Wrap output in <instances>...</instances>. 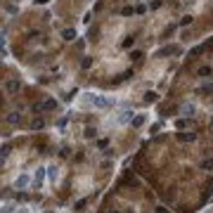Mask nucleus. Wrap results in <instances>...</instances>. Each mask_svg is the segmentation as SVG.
Returning a JSON list of instances; mask_svg holds the SVG:
<instances>
[{"label": "nucleus", "instance_id": "f257e3e1", "mask_svg": "<svg viewBox=\"0 0 213 213\" xmlns=\"http://www.w3.org/2000/svg\"><path fill=\"white\" fill-rule=\"evenodd\" d=\"M88 102H90L92 106H97V109H106V106H112V100H106V97H102V95H90V97H88Z\"/></svg>", "mask_w": 213, "mask_h": 213}, {"label": "nucleus", "instance_id": "f03ea898", "mask_svg": "<svg viewBox=\"0 0 213 213\" xmlns=\"http://www.w3.org/2000/svg\"><path fill=\"white\" fill-rule=\"evenodd\" d=\"M55 106H57V102L48 100V102H43V104H36V112H40V109H55Z\"/></svg>", "mask_w": 213, "mask_h": 213}, {"label": "nucleus", "instance_id": "7ed1b4c3", "mask_svg": "<svg viewBox=\"0 0 213 213\" xmlns=\"http://www.w3.org/2000/svg\"><path fill=\"white\" fill-rule=\"evenodd\" d=\"M29 185V175H21V178H17V187H26Z\"/></svg>", "mask_w": 213, "mask_h": 213}, {"label": "nucleus", "instance_id": "20e7f679", "mask_svg": "<svg viewBox=\"0 0 213 213\" xmlns=\"http://www.w3.org/2000/svg\"><path fill=\"white\" fill-rule=\"evenodd\" d=\"M7 90H10V92L19 90V81H10V83H7Z\"/></svg>", "mask_w": 213, "mask_h": 213}, {"label": "nucleus", "instance_id": "39448f33", "mask_svg": "<svg viewBox=\"0 0 213 213\" xmlns=\"http://www.w3.org/2000/svg\"><path fill=\"white\" fill-rule=\"evenodd\" d=\"M40 182H43V168H38V173H36V187H40Z\"/></svg>", "mask_w": 213, "mask_h": 213}, {"label": "nucleus", "instance_id": "423d86ee", "mask_svg": "<svg viewBox=\"0 0 213 213\" xmlns=\"http://www.w3.org/2000/svg\"><path fill=\"white\" fill-rule=\"evenodd\" d=\"M43 126H45V123H43L40 118H36V121L31 123V128H33V130H38V128H43Z\"/></svg>", "mask_w": 213, "mask_h": 213}, {"label": "nucleus", "instance_id": "0eeeda50", "mask_svg": "<svg viewBox=\"0 0 213 213\" xmlns=\"http://www.w3.org/2000/svg\"><path fill=\"white\" fill-rule=\"evenodd\" d=\"M62 36H64V38H66V40H71V38H74V36H76V33H74V31H71V29H66V31H64V33H62Z\"/></svg>", "mask_w": 213, "mask_h": 213}, {"label": "nucleus", "instance_id": "6e6552de", "mask_svg": "<svg viewBox=\"0 0 213 213\" xmlns=\"http://www.w3.org/2000/svg\"><path fill=\"white\" fill-rule=\"evenodd\" d=\"M142 123H144V116H138V118L133 121V126H142Z\"/></svg>", "mask_w": 213, "mask_h": 213}, {"label": "nucleus", "instance_id": "1a4fd4ad", "mask_svg": "<svg viewBox=\"0 0 213 213\" xmlns=\"http://www.w3.org/2000/svg\"><path fill=\"white\" fill-rule=\"evenodd\" d=\"M10 123H19V116H17V114H10Z\"/></svg>", "mask_w": 213, "mask_h": 213}, {"label": "nucleus", "instance_id": "9d476101", "mask_svg": "<svg viewBox=\"0 0 213 213\" xmlns=\"http://www.w3.org/2000/svg\"><path fill=\"white\" fill-rule=\"evenodd\" d=\"M3 45H5V40H3V36H0V50H3Z\"/></svg>", "mask_w": 213, "mask_h": 213}, {"label": "nucleus", "instance_id": "9b49d317", "mask_svg": "<svg viewBox=\"0 0 213 213\" xmlns=\"http://www.w3.org/2000/svg\"><path fill=\"white\" fill-rule=\"evenodd\" d=\"M19 213H26V211H19Z\"/></svg>", "mask_w": 213, "mask_h": 213}]
</instances>
